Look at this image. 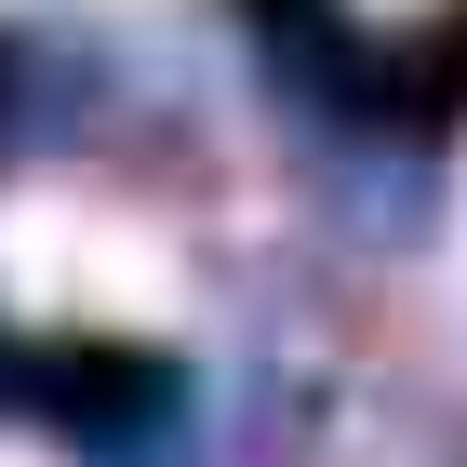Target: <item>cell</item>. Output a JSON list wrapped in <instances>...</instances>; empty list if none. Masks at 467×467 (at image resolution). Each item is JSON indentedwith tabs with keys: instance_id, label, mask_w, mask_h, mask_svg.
I'll list each match as a JSON object with an SVG mask.
<instances>
[{
	"instance_id": "1",
	"label": "cell",
	"mask_w": 467,
	"mask_h": 467,
	"mask_svg": "<svg viewBox=\"0 0 467 467\" xmlns=\"http://www.w3.org/2000/svg\"><path fill=\"white\" fill-rule=\"evenodd\" d=\"M0 281L27 307H80V321H147L161 307V254L134 227L80 214V201H0Z\"/></svg>"
}]
</instances>
